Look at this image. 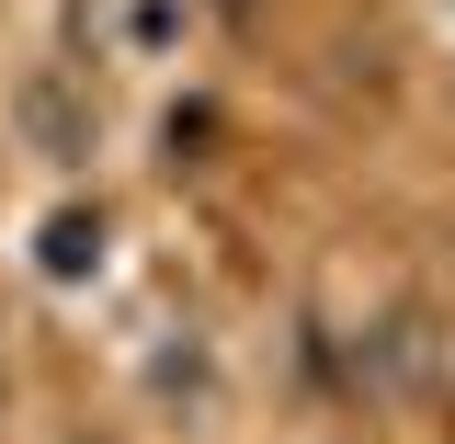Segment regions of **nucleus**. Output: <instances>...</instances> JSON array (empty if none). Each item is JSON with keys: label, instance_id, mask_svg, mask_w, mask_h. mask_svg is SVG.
<instances>
[{"label": "nucleus", "instance_id": "obj_2", "mask_svg": "<svg viewBox=\"0 0 455 444\" xmlns=\"http://www.w3.org/2000/svg\"><path fill=\"white\" fill-rule=\"evenodd\" d=\"M92 251H103V228H92V217H57V228H46V274H92Z\"/></svg>", "mask_w": 455, "mask_h": 444}, {"label": "nucleus", "instance_id": "obj_1", "mask_svg": "<svg viewBox=\"0 0 455 444\" xmlns=\"http://www.w3.org/2000/svg\"><path fill=\"white\" fill-rule=\"evenodd\" d=\"M23 125H35V149H46V160H92V103H68V80H57V69L23 80Z\"/></svg>", "mask_w": 455, "mask_h": 444}]
</instances>
